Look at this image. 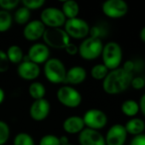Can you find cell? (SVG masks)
<instances>
[{
	"label": "cell",
	"instance_id": "31",
	"mask_svg": "<svg viewBox=\"0 0 145 145\" xmlns=\"http://www.w3.org/2000/svg\"><path fill=\"white\" fill-rule=\"evenodd\" d=\"M21 2L19 0H0V8L2 10L9 11L15 8Z\"/></svg>",
	"mask_w": 145,
	"mask_h": 145
},
{
	"label": "cell",
	"instance_id": "20",
	"mask_svg": "<svg viewBox=\"0 0 145 145\" xmlns=\"http://www.w3.org/2000/svg\"><path fill=\"white\" fill-rule=\"evenodd\" d=\"M61 10L66 19L70 20L78 17V14L79 13V6L77 2L73 0H68L62 3Z\"/></svg>",
	"mask_w": 145,
	"mask_h": 145
},
{
	"label": "cell",
	"instance_id": "2",
	"mask_svg": "<svg viewBox=\"0 0 145 145\" xmlns=\"http://www.w3.org/2000/svg\"><path fill=\"white\" fill-rule=\"evenodd\" d=\"M103 64L109 70L121 67L123 59V51L121 46L116 42H109L103 45L102 51Z\"/></svg>",
	"mask_w": 145,
	"mask_h": 145
},
{
	"label": "cell",
	"instance_id": "37",
	"mask_svg": "<svg viewBox=\"0 0 145 145\" xmlns=\"http://www.w3.org/2000/svg\"><path fill=\"white\" fill-rule=\"evenodd\" d=\"M135 66H136L135 62L132 61V60H131V59H129V60H126V61L124 63L122 68H123L124 70H126V71H128V72L133 73V71L135 70Z\"/></svg>",
	"mask_w": 145,
	"mask_h": 145
},
{
	"label": "cell",
	"instance_id": "11",
	"mask_svg": "<svg viewBox=\"0 0 145 145\" xmlns=\"http://www.w3.org/2000/svg\"><path fill=\"white\" fill-rule=\"evenodd\" d=\"M40 68L39 65L30 61L27 56H24L21 63L19 64L17 68L18 76L26 81H33L38 77L40 75Z\"/></svg>",
	"mask_w": 145,
	"mask_h": 145
},
{
	"label": "cell",
	"instance_id": "40",
	"mask_svg": "<svg viewBox=\"0 0 145 145\" xmlns=\"http://www.w3.org/2000/svg\"><path fill=\"white\" fill-rule=\"evenodd\" d=\"M139 37H140L141 41L145 43V26H144V27L140 30V32H139Z\"/></svg>",
	"mask_w": 145,
	"mask_h": 145
},
{
	"label": "cell",
	"instance_id": "29",
	"mask_svg": "<svg viewBox=\"0 0 145 145\" xmlns=\"http://www.w3.org/2000/svg\"><path fill=\"white\" fill-rule=\"evenodd\" d=\"M21 3L22 4V6H24L25 8H26L31 11V10L41 8L44 5L45 1L44 0H22Z\"/></svg>",
	"mask_w": 145,
	"mask_h": 145
},
{
	"label": "cell",
	"instance_id": "24",
	"mask_svg": "<svg viewBox=\"0 0 145 145\" xmlns=\"http://www.w3.org/2000/svg\"><path fill=\"white\" fill-rule=\"evenodd\" d=\"M31 17V11L24 6L18 8L14 14V20L19 25H26Z\"/></svg>",
	"mask_w": 145,
	"mask_h": 145
},
{
	"label": "cell",
	"instance_id": "19",
	"mask_svg": "<svg viewBox=\"0 0 145 145\" xmlns=\"http://www.w3.org/2000/svg\"><path fill=\"white\" fill-rule=\"evenodd\" d=\"M124 127L127 134L132 135L134 137L144 133L145 130V122L141 118L133 117L127 121Z\"/></svg>",
	"mask_w": 145,
	"mask_h": 145
},
{
	"label": "cell",
	"instance_id": "39",
	"mask_svg": "<svg viewBox=\"0 0 145 145\" xmlns=\"http://www.w3.org/2000/svg\"><path fill=\"white\" fill-rule=\"evenodd\" d=\"M60 139V143H61V145H66L69 144V139L67 136H62L59 138Z\"/></svg>",
	"mask_w": 145,
	"mask_h": 145
},
{
	"label": "cell",
	"instance_id": "30",
	"mask_svg": "<svg viewBox=\"0 0 145 145\" xmlns=\"http://www.w3.org/2000/svg\"><path fill=\"white\" fill-rule=\"evenodd\" d=\"M39 145H61L59 137L53 134H46L39 140Z\"/></svg>",
	"mask_w": 145,
	"mask_h": 145
},
{
	"label": "cell",
	"instance_id": "8",
	"mask_svg": "<svg viewBox=\"0 0 145 145\" xmlns=\"http://www.w3.org/2000/svg\"><path fill=\"white\" fill-rule=\"evenodd\" d=\"M40 20L46 28H61L64 25L67 19L61 8L48 7L42 10Z\"/></svg>",
	"mask_w": 145,
	"mask_h": 145
},
{
	"label": "cell",
	"instance_id": "10",
	"mask_svg": "<svg viewBox=\"0 0 145 145\" xmlns=\"http://www.w3.org/2000/svg\"><path fill=\"white\" fill-rule=\"evenodd\" d=\"M128 3L124 0H107L102 5V11L109 18L120 19L127 14Z\"/></svg>",
	"mask_w": 145,
	"mask_h": 145
},
{
	"label": "cell",
	"instance_id": "3",
	"mask_svg": "<svg viewBox=\"0 0 145 145\" xmlns=\"http://www.w3.org/2000/svg\"><path fill=\"white\" fill-rule=\"evenodd\" d=\"M67 70L63 62L57 58H50L44 65L46 79L53 84L64 83Z\"/></svg>",
	"mask_w": 145,
	"mask_h": 145
},
{
	"label": "cell",
	"instance_id": "13",
	"mask_svg": "<svg viewBox=\"0 0 145 145\" xmlns=\"http://www.w3.org/2000/svg\"><path fill=\"white\" fill-rule=\"evenodd\" d=\"M50 54L49 47L44 43L36 42L30 47L26 56L30 61L39 65L40 64H44L50 59Z\"/></svg>",
	"mask_w": 145,
	"mask_h": 145
},
{
	"label": "cell",
	"instance_id": "6",
	"mask_svg": "<svg viewBox=\"0 0 145 145\" xmlns=\"http://www.w3.org/2000/svg\"><path fill=\"white\" fill-rule=\"evenodd\" d=\"M63 26L64 31L70 38L85 39L90 34L91 26L89 25L88 22L79 17L67 20Z\"/></svg>",
	"mask_w": 145,
	"mask_h": 145
},
{
	"label": "cell",
	"instance_id": "1",
	"mask_svg": "<svg viewBox=\"0 0 145 145\" xmlns=\"http://www.w3.org/2000/svg\"><path fill=\"white\" fill-rule=\"evenodd\" d=\"M133 76V73L126 71L122 67L109 71L103 81V89L110 95L121 93L131 87Z\"/></svg>",
	"mask_w": 145,
	"mask_h": 145
},
{
	"label": "cell",
	"instance_id": "34",
	"mask_svg": "<svg viewBox=\"0 0 145 145\" xmlns=\"http://www.w3.org/2000/svg\"><path fill=\"white\" fill-rule=\"evenodd\" d=\"M131 87H132L136 90H141L145 87V79L143 76H133L132 82H131Z\"/></svg>",
	"mask_w": 145,
	"mask_h": 145
},
{
	"label": "cell",
	"instance_id": "22",
	"mask_svg": "<svg viewBox=\"0 0 145 145\" xmlns=\"http://www.w3.org/2000/svg\"><path fill=\"white\" fill-rule=\"evenodd\" d=\"M7 57L9 59V63L13 64H20L22 62L24 58V54L21 48L18 45H11L8 48L5 52Z\"/></svg>",
	"mask_w": 145,
	"mask_h": 145
},
{
	"label": "cell",
	"instance_id": "21",
	"mask_svg": "<svg viewBox=\"0 0 145 145\" xmlns=\"http://www.w3.org/2000/svg\"><path fill=\"white\" fill-rule=\"evenodd\" d=\"M121 112L127 117L133 118L136 117V116L140 111L139 109V104L138 101L134 99H126L125 100L121 106Z\"/></svg>",
	"mask_w": 145,
	"mask_h": 145
},
{
	"label": "cell",
	"instance_id": "15",
	"mask_svg": "<svg viewBox=\"0 0 145 145\" xmlns=\"http://www.w3.org/2000/svg\"><path fill=\"white\" fill-rule=\"evenodd\" d=\"M46 27L40 20H30L23 29V36L27 41L34 42L43 37Z\"/></svg>",
	"mask_w": 145,
	"mask_h": 145
},
{
	"label": "cell",
	"instance_id": "18",
	"mask_svg": "<svg viewBox=\"0 0 145 145\" xmlns=\"http://www.w3.org/2000/svg\"><path fill=\"white\" fill-rule=\"evenodd\" d=\"M62 128L68 134H77L80 133L85 128V126L81 116H72L63 121Z\"/></svg>",
	"mask_w": 145,
	"mask_h": 145
},
{
	"label": "cell",
	"instance_id": "25",
	"mask_svg": "<svg viewBox=\"0 0 145 145\" xmlns=\"http://www.w3.org/2000/svg\"><path fill=\"white\" fill-rule=\"evenodd\" d=\"M109 70L103 64L95 65L91 70V76L93 79L97 81H103L109 74Z\"/></svg>",
	"mask_w": 145,
	"mask_h": 145
},
{
	"label": "cell",
	"instance_id": "7",
	"mask_svg": "<svg viewBox=\"0 0 145 145\" xmlns=\"http://www.w3.org/2000/svg\"><path fill=\"white\" fill-rule=\"evenodd\" d=\"M56 98L61 105L72 109L79 107L82 102V96L80 93L68 85L62 86L57 90Z\"/></svg>",
	"mask_w": 145,
	"mask_h": 145
},
{
	"label": "cell",
	"instance_id": "9",
	"mask_svg": "<svg viewBox=\"0 0 145 145\" xmlns=\"http://www.w3.org/2000/svg\"><path fill=\"white\" fill-rule=\"evenodd\" d=\"M83 121L86 128L99 131L108 124L107 115L99 109H90L83 116Z\"/></svg>",
	"mask_w": 145,
	"mask_h": 145
},
{
	"label": "cell",
	"instance_id": "27",
	"mask_svg": "<svg viewBox=\"0 0 145 145\" xmlns=\"http://www.w3.org/2000/svg\"><path fill=\"white\" fill-rule=\"evenodd\" d=\"M13 145H34V140L30 134L26 133H20L15 135Z\"/></svg>",
	"mask_w": 145,
	"mask_h": 145
},
{
	"label": "cell",
	"instance_id": "33",
	"mask_svg": "<svg viewBox=\"0 0 145 145\" xmlns=\"http://www.w3.org/2000/svg\"><path fill=\"white\" fill-rule=\"evenodd\" d=\"M9 61L4 51L0 50V73H4L9 70Z\"/></svg>",
	"mask_w": 145,
	"mask_h": 145
},
{
	"label": "cell",
	"instance_id": "16",
	"mask_svg": "<svg viewBox=\"0 0 145 145\" xmlns=\"http://www.w3.org/2000/svg\"><path fill=\"white\" fill-rule=\"evenodd\" d=\"M79 143L80 145H106L104 136L99 131L86 127L79 133Z\"/></svg>",
	"mask_w": 145,
	"mask_h": 145
},
{
	"label": "cell",
	"instance_id": "36",
	"mask_svg": "<svg viewBox=\"0 0 145 145\" xmlns=\"http://www.w3.org/2000/svg\"><path fill=\"white\" fill-rule=\"evenodd\" d=\"M129 145H145V134H140L134 136L130 142Z\"/></svg>",
	"mask_w": 145,
	"mask_h": 145
},
{
	"label": "cell",
	"instance_id": "12",
	"mask_svg": "<svg viewBox=\"0 0 145 145\" xmlns=\"http://www.w3.org/2000/svg\"><path fill=\"white\" fill-rule=\"evenodd\" d=\"M127 135L124 125L115 124L108 130L104 137L106 145H125Z\"/></svg>",
	"mask_w": 145,
	"mask_h": 145
},
{
	"label": "cell",
	"instance_id": "32",
	"mask_svg": "<svg viewBox=\"0 0 145 145\" xmlns=\"http://www.w3.org/2000/svg\"><path fill=\"white\" fill-rule=\"evenodd\" d=\"M89 35H90V37L102 39V37L105 35V30H104L103 26L97 25L91 27Z\"/></svg>",
	"mask_w": 145,
	"mask_h": 145
},
{
	"label": "cell",
	"instance_id": "28",
	"mask_svg": "<svg viewBox=\"0 0 145 145\" xmlns=\"http://www.w3.org/2000/svg\"><path fill=\"white\" fill-rule=\"evenodd\" d=\"M10 135V129L9 125L0 120V145H4L9 140Z\"/></svg>",
	"mask_w": 145,
	"mask_h": 145
},
{
	"label": "cell",
	"instance_id": "17",
	"mask_svg": "<svg viewBox=\"0 0 145 145\" xmlns=\"http://www.w3.org/2000/svg\"><path fill=\"white\" fill-rule=\"evenodd\" d=\"M86 76L87 72L83 66L75 65L67 71L64 83L71 85H79L85 82Z\"/></svg>",
	"mask_w": 145,
	"mask_h": 145
},
{
	"label": "cell",
	"instance_id": "41",
	"mask_svg": "<svg viewBox=\"0 0 145 145\" xmlns=\"http://www.w3.org/2000/svg\"><path fill=\"white\" fill-rule=\"evenodd\" d=\"M4 98H5V93H4V91L3 90L2 88H0V105L3 102L4 100Z\"/></svg>",
	"mask_w": 145,
	"mask_h": 145
},
{
	"label": "cell",
	"instance_id": "5",
	"mask_svg": "<svg viewBox=\"0 0 145 145\" xmlns=\"http://www.w3.org/2000/svg\"><path fill=\"white\" fill-rule=\"evenodd\" d=\"M103 43L102 39L87 37L79 46V54L85 60H93L102 54Z\"/></svg>",
	"mask_w": 145,
	"mask_h": 145
},
{
	"label": "cell",
	"instance_id": "42",
	"mask_svg": "<svg viewBox=\"0 0 145 145\" xmlns=\"http://www.w3.org/2000/svg\"><path fill=\"white\" fill-rule=\"evenodd\" d=\"M66 145H73V144H70V143H69L68 144H66Z\"/></svg>",
	"mask_w": 145,
	"mask_h": 145
},
{
	"label": "cell",
	"instance_id": "23",
	"mask_svg": "<svg viewBox=\"0 0 145 145\" xmlns=\"http://www.w3.org/2000/svg\"><path fill=\"white\" fill-rule=\"evenodd\" d=\"M28 93L34 100L44 99L46 89L44 84L39 82H32L28 88Z\"/></svg>",
	"mask_w": 145,
	"mask_h": 145
},
{
	"label": "cell",
	"instance_id": "35",
	"mask_svg": "<svg viewBox=\"0 0 145 145\" xmlns=\"http://www.w3.org/2000/svg\"><path fill=\"white\" fill-rule=\"evenodd\" d=\"M64 50L66 51V53L71 56H73L75 54H77L79 53V46H77L76 44L73 43V42H69L66 48H64Z\"/></svg>",
	"mask_w": 145,
	"mask_h": 145
},
{
	"label": "cell",
	"instance_id": "4",
	"mask_svg": "<svg viewBox=\"0 0 145 145\" xmlns=\"http://www.w3.org/2000/svg\"><path fill=\"white\" fill-rule=\"evenodd\" d=\"M42 38L47 47L55 49H64L70 42V37L62 27L46 28Z\"/></svg>",
	"mask_w": 145,
	"mask_h": 145
},
{
	"label": "cell",
	"instance_id": "14",
	"mask_svg": "<svg viewBox=\"0 0 145 145\" xmlns=\"http://www.w3.org/2000/svg\"><path fill=\"white\" fill-rule=\"evenodd\" d=\"M50 111V104L46 99L34 100L30 106L29 114L32 120L41 121L45 120Z\"/></svg>",
	"mask_w": 145,
	"mask_h": 145
},
{
	"label": "cell",
	"instance_id": "26",
	"mask_svg": "<svg viewBox=\"0 0 145 145\" xmlns=\"http://www.w3.org/2000/svg\"><path fill=\"white\" fill-rule=\"evenodd\" d=\"M13 23V17L9 12L0 9V32L9 31Z\"/></svg>",
	"mask_w": 145,
	"mask_h": 145
},
{
	"label": "cell",
	"instance_id": "38",
	"mask_svg": "<svg viewBox=\"0 0 145 145\" xmlns=\"http://www.w3.org/2000/svg\"><path fill=\"white\" fill-rule=\"evenodd\" d=\"M138 104H139V109H140L141 113L145 116V93L141 96Z\"/></svg>",
	"mask_w": 145,
	"mask_h": 145
}]
</instances>
